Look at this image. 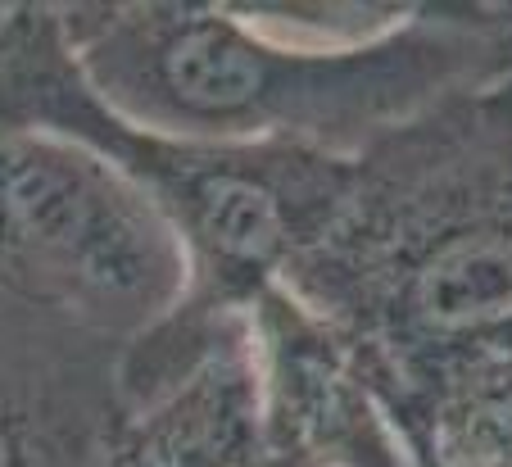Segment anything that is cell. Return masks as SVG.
Wrapping results in <instances>:
<instances>
[{
	"label": "cell",
	"instance_id": "3",
	"mask_svg": "<svg viewBox=\"0 0 512 467\" xmlns=\"http://www.w3.org/2000/svg\"><path fill=\"white\" fill-rule=\"evenodd\" d=\"M0 286L132 345L177 313L191 263L105 155L0 123Z\"/></svg>",
	"mask_w": 512,
	"mask_h": 467
},
{
	"label": "cell",
	"instance_id": "2",
	"mask_svg": "<svg viewBox=\"0 0 512 467\" xmlns=\"http://www.w3.org/2000/svg\"><path fill=\"white\" fill-rule=\"evenodd\" d=\"M0 123L55 132L105 155L186 250V300L123 354L127 409L173 386L213 331L281 282L286 263L336 214L354 173L349 155L300 141L209 146L123 123L82 82L50 5H0Z\"/></svg>",
	"mask_w": 512,
	"mask_h": 467
},
{
	"label": "cell",
	"instance_id": "5",
	"mask_svg": "<svg viewBox=\"0 0 512 467\" xmlns=\"http://www.w3.org/2000/svg\"><path fill=\"white\" fill-rule=\"evenodd\" d=\"M263 368L259 467H417L354 359L281 286L250 304Z\"/></svg>",
	"mask_w": 512,
	"mask_h": 467
},
{
	"label": "cell",
	"instance_id": "6",
	"mask_svg": "<svg viewBox=\"0 0 512 467\" xmlns=\"http://www.w3.org/2000/svg\"><path fill=\"white\" fill-rule=\"evenodd\" d=\"M259 454L263 368L250 313L223 322L200 359L109 436V467H259Z\"/></svg>",
	"mask_w": 512,
	"mask_h": 467
},
{
	"label": "cell",
	"instance_id": "1",
	"mask_svg": "<svg viewBox=\"0 0 512 467\" xmlns=\"http://www.w3.org/2000/svg\"><path fill=\"white\" fill-rule=\"evenodd\" d=\"M59 28L91 96L177 141H300L349 155L426 105L481 87L490 19L413 5L372 41H309L250 5H64Z\"/></svg>",
	"mask_w": 512,
	"mask_h": 467
},
{
	"label": "cell",
	"instance_id": "4",
	"mask_svg": "<svg viewBox=\"0 0 512 467\" xmlns=\"http://www.w3.org/2000/svg\"><path fill=\"white\" fill-rule=\"evenodd\" d=\"M127 345L0 286V467H109Z\"/></svg>",
	"mask_w": 512,
	"mask_h": 467
}]
</instances>
